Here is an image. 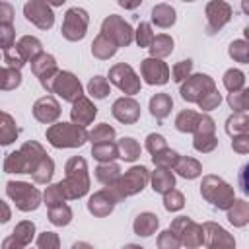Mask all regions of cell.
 <instances>
[{
    "label": "cell",
    "mask_w": 249,
    "mask_h": 249,
    "mask_svg": "<svg viewBox=\"0 0 249 249\" xmlns=\"http://www.w3.org/2000/svg\"><path fill=\"white\" fill-rule=\"evenodd\" d=\"M237 187L245 196H249V161L243 163L237 173Z\"/></svg>",
    "instance_id": "6da1fadb"
},
{
    "label": "cell",
    "mask_w": 249,
    "mask_h": 249,
    "mask_svg": "<svg viewBox=\"0 0 249 249\" xmlns=\"http://www.w3.org/2000/svg\"><path fill=\"white\" fill-rule=\"evenodd\" d=\"M167 107H169V101H167V97H156V99H152V113L154 115H158V117H163L165 113H167Z\"/></svg>",
    "instance_id": "7a4b0ae2"
},
{
    "label": "cell",
    "mask_w": 249,
    "mask_h": 249,
    "mask_svg": "<svg viewBox=\"0 0 249 249\" xmlns=\"http://www.w3.org/2000/svg\"><path fill=\"white\" fill-rule=\"evenodd\" d=\"M226 84H228L230 89H231V88H237V86L241 84V72H237V70H230V72L226 74Z\"/></svg>",
    "instance_id": "3957f363"
},
{
    "label": "cell",
    "mask_w": 249,
    "mask_h": 249,
    "mask_svg": "<svg viewBox=\"0 0 249 249\" xmlns=\"http://www.w3.org/2000/svg\"><path fill=\"white\" fill-rule=\"evenodd\" d=\"M89 91H91V95H95V97H105V93H107V89H105V86L101 84V80H91Z\"/></svg>",
    "instance_id": "277c9868"
},
{
    "label": "cell",
    "mask_w": 249,
    "mask_h": 249,
    "mask_svg": "<svg viewBox=\"0 0 249 249\" xmlns=\"http://www.w3.org/2000/svg\"><path fill=\"white\" fill-rule=\"evenodd\" d=\"M140 29H142V37H138V43L144 45L146 39H148V25H140Z\"/></svg>",
    "instance_id": "5b68a950"
},
{
    "label": "cell",
    "mask_w": 249,
    "mask_h": 249,
    "mask_svg": "<svg viewBox=\"0 0 249 249\" xmlns=\"http://www.w3.org/2000/svg\"><path fill=\"white\" fill-rule=\"evenodd\" d=\"M119 4L121 6H126V8H132V6L140 4V0H119Z\"/></svg>",
    "instance_id": "8992f818"
},
{
    "label": "cell",
    "mask_w": 249,
    "mask_h": 249,
    "mask_svg": "<svg viewBox=\"0 0 249 249\" xmlns=\"http://www.w3.org/2000/svg\"><path fill=\"white\" fill-rule=\"evenodd\" d=\"M53 4H60V2H64V0H51Z\"/></svg>",
    "instance_id": "52a82bcc"
},
{
    "label": "cell",
    "mask_w": 249,
    "mask_h": 249,
    "mask_svg": "<svg viewBox=\"0 0 249 249\" xmlns=\"http://www.w3.org/2000/svg\"><path fill=\"white\" fill-rule=\"evenodd\" d=\"M245 35H247V39H249V27H247V29H245Z\"/></svg>",
    "instance_id": "ba28073f"
}]
</instances>
